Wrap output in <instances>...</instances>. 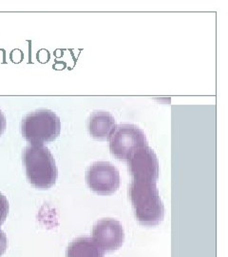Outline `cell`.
I'll list each match as a JSON object with an SVG mask.
<instances>
[{
    "label": "cell",
    "instance_id": "1",
    "mask_svg": "<svg viewBox=\"0 0 228 257\" xmlns=\"http://www.w3.org/2000/svg\"><path fill=\"white\" fill-rule=\"evenodd\" d=\"M157 182L133 179L129 187V197L137 220L145 226H156L164 216V206Z\"/></svg>",
    "mask_w": 228,
    "mask_h": 257
},
{
    "label": "cell",
    "instance_id": "10",
    "mask_svg": "<svg viewBox=\"0 0 228 257\" xmlns=\"http://www.w3.org/2000/svg\"><path fill=\"white\" fill-rule=\"evenodd\" d=\"M9 213V202L6 196L0 193V226L5 222Z\"/></svg>",
    "mask_w": 228,
    "mask_h": 257
},
{
    "label": "cell",
    "instance_id": "12",
    "mask_svg": "<svg viewBox=\"0 0 228 257\" xmlns=\"http://www.w3.org/2000/svg\"><path fill=\"white\" fill-rule=\"evenodd\" d=\"M6 126H7V121H6V117L3 114V112L0 110V136L3 135V133L6 130Z\"/></svg>",
    "mask_w": 228,
    "mask_h": 257
},
{
    "label": "cell",
    "instance_id": "7",
    "mask_svg": "<svg viewBox=\"0 0 228 257\" xmlns=\"http://www.w3.org/2000/svg\"><path fill=\"white\" fill-rule=\"evenodd\" d=\"M125 232L119 221L105 218L98 221L92 230V240L104 251L118 249L124 243Z\"/></svg>",
    "mask_w": 228,
    "mask_h": 257
},
{
    "label": "cell",
    "instance_id": "11",
    "mask_svg": "<svg viewBox=\"0 0 228 257\" xmlns=\"http://www.w3.org/2000/svg\"><path fill=\"white\" fill-rule=\"evenodd\" d=\"M7 248H8L7 236L2 230H0V256L3 255L6 252Z\"/></svg>",
    "mask_w": 228,
    "mask_h": 257
},
{
    "label": "cell",
    "instance_id": "2",
    "mask_svg": "<svg viewBox=\"0 0 228 257\" xmlns=\"http://www.w3.org/2000/svg\"><path fill=\"white\" fill-rule=\"evenodd\" d=\"M29 182L39 190H47L55 185L58 171L55 158L44 145L31 144L23 152Z\"/></svg>",
    "mask_w": 228,
    "mask_h": 257
},
{
    "label": "cell",
    "instance_id": "3",
    "mask_svg": "<svg viewBox=\"0 0 228 257\" xmlns=\"http://www.w3.org/2000/svg\"><path fill=\"white\" fill-rule=\"evenodd\" d=\"M21 132L31 144L43 145L58 138L61 132V120L52 110H36L22 120Z\"/></svg>",
    "mask_w": 228,
    "mask_h": 257
},
{
    "label": "cell",
    "instance_id": "8",
    "mask_svg": "<svg viewBox=\"0 0 228 257\" xmlns=\"http://www.w3.org/2000/svg\"><path fill=\"white\" fill-rule=\"evenodd\" d=\"M116 128V121L108 111H95L88 121V128L91 137L99 140L110 139Z\"/></svg>",
    "mask_w": 228,
    "mask_h": 257
},
{
    "label": "cell",
    "instance_id": "6",
    "mask_svg": "<svg viewBox=\"0 0 228 257\" xmlns=\"http://www.w3.org/2000/svg\"><path fill=\"white\" fill-rule=\"evenodd\" d=\"M127 162L133 179L158 181L160 175L159 161L154 151L148 145L138 149Z\"/></svg>",
    "mask_w": 228,
    "mask_h": 257
},
{
    "label": "cell",
    "instance_id": "9",
    "mask_svg": "<svg viewBox=\"0 0 228 257\" xmlns=\"http://www.w3.org/2000/svg\"><path fill=\"white\" fill-rule=\"evenodd\" d=\"M105 251L91 237L73 240L66 251V257H104Z\"/></svg>",
    "mask_w": 228,
    "mask_h": 257
},
{
    "label": "cell",
    "instance_id": "4",
    "mask_svg": "<svg viewBox=\"0 0 228 257\" xmlns=\"http://www.w3.org/2000/svg\"><path fill=\"white\" fill-rule=\"evenodd\" d=\"M109 140L111 155L124 161H128L138 149L147 145L146 134L131 124L116 126Z\"/></svg>",
    "mask_w": 228,
    "mask_h": 257
},
{
    "label": "cell",
    "instance_id": "5",
    "mask_svg": "<svg viewBox=\"0 0 228 257\" xmlns=\"http://www.w3.org/2000/svg\"><path fill=\"white\" fill-rule=\"evenodd\" d=\"M87 183L94 193L109 195L115 193L120 186L118 170L110 162H95L88 169Z\"/></svg>",
    "mask_w": 228,
    "mask_h": 257
}]
</instances>
